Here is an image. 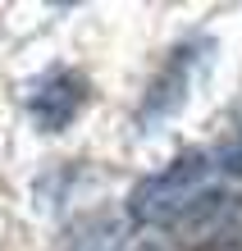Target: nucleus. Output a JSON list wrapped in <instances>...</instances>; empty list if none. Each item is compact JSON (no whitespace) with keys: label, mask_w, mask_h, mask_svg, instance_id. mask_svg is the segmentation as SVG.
Returning <instances> with one entry per match:
<instances>
[{"label":"nucleus","mask_w":242,"mask_h":251,"mask_svg":"<svg viewBox=\"0 0 242 251\" xmlns=\"http://www.w3.org/2000/svg\"><path fill=\"white\" fill-rule=\"evenodd\" d=\"M215 174H224L215 151H188V155H178L169 169L151 174V178H142L137 187H133V197H128V215L137 219V224L174 228L178 219H183L192 205L210 192Z\"/></svg>","instance_id":"nucleus-1"},{"label":"nucleus","mask_w":242,"mask_h":251,"mask_svg":"<svg viewBox=\"0 0 242 251\" xmlns=\"http://www.w3.org/2000/svg\"><path fill=\"white\" fill-rule=\"evenodd\" d=\"M82 105H87V78L69 64L46 69L27 92V114L41 132H64L82 114Z\"/></svg>","instance_id":"nucleus-2"},{"label":"nucleus","mask_w":242,"mask_h":251,"mask_svg":"<svg viewBox=\"0 0 242 251\" xmlns=\"http://www.w3.org/2000/svg\"><path fill=\"white\" fill-rule=\"evenodd\" d=\"M174 228L188 247H242V197L206 192Z\"/></svg>","instance_id":"nucleus-3"}]
</instances>
